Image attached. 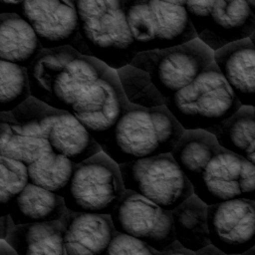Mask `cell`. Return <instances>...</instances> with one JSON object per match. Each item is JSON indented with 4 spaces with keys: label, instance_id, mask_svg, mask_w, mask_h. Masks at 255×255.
Returning a JSON list of instances; mask_svg holds the SVG:
<instances>
[{
    "label": "cell",
    "instance_id": "cell-15",
    "mask_svg": "<svg viewBox=\"0 0 255 255\" xmlns=\"http://www.w3.org/2000/svg\"><path fill=\"white\" fill-rule=\"evenodd\" d=\"M213 62L242 106H255V47L241 40L213 52Z\"/></svg>",
    "mask_w": 255,
    "mask_h": 255
},
{
    "label": "cell",
    "instance_id": "cell-28",
    "mask_svg": "<svg viewBox=\"0 0 255 255\" xmlns=\"http://www.w3.org/2000/svg\"><path fill=\"white\" fill-rule=\"evenodd\" d=\"M47 139L30 137L12 131L5 127L0 131V156L28 166L50 151Z\"/></svg>",
    "mask_w": 255,
    "mask_h": 255
},
{
    "label": "cell",
    "instance_id": "cell-16",
    "mask_svg": "<svg viewBox=\"0 0 255 255\" xmlns=\"http://www.w3.org/2000/svg\"><path fill=\"white\" fill-rule=\"evenodd\" d=\"M241 160L242 157L221 148L191 183L193 194L207 206L240 198Z\"/></svg>",
    "mask_w": 255,
    "mask_h": 255
},
{
    "label": "cell",
    "instance_id": "cell-29",
    "mask_svg": "<svg viewBox=\"0 0 255 255\" xmlns=\"http://www.w3.org/2000/svg\"><path fill=\"white\" fill-rule=\"evenodd\" d=\"M28 184L26 166L0 156V205L7 207Z\"/></svg>",
    "mask_w": 255,
    "mask_h": 255
},
{
    "label": "cell",
    "instance_id": "cell-34",
    "mask_svg": "<svg viewBox=\"0 0 255 255\" xmlns=\"http://www.w3.org/2000/svg\"><path fill=\"white\" fill-rule=\"evenodd\" d=\"M156 255H196V254L183 248H177V249L168 250L165 252H156Z\"/></svg>",
    "mask_w": 255,
    "mask_h": 255
},
{
    "label": "cell",
    "instance_id": "cell-14",
    "mask_svg": "<svg viewBox=\"0 0 255 255\" xmlns=\"http://www.w3.org/2000/svg\"><path fill=\"white\" fill-rule=\"evenodd\" d=\"M60 223L67 255H106L117 233L110 215L68 210Z\"/></svg>",
    "mask_w": 255,
    "mask_h": 255
},
{
    "label": "cell",
    "instance_id": "cell-30",
    "mask_svg": "<svg viewBox=\"0 0 255 255\" xmlns=\"http://www.w3.org/2000/svg\"><path fill=\"white\" fill-rule=\"evenodd\" d=\"M106 255H156V251L133 237L117 232Z\"/></svg>",
    "mask_w": 255,
    "mask_h": 255
},
{
    "label": "cell",
    "instance_id": "cell-43",
    "mask_svg": "<svg viewBox=\"0 0 255 255\" xmlns=\"http://www.w3.org/2000/svg\"><path fill=\"white\" fill-rule=\"evenodd\" d=\"M254 108H255V106H254Z\"/></svg>",
    "mask_w": 255,
    "mask_h": 255
},
{
    "label": "cell",
    "instance_id": "cell-2",
    "mask_svg": "<svg viewBox=\"0 0 255 255\" xmlns=\"http://www.w3.org/2000/svg\"><path fill=\"white\" fill-rule=\"evenodd\" d=\"M109 69L70 46L43 50L27 68L31 97L71 113L78 98Z\"/></svg>",
    "mask_w": 255,
    "mask_h": 255
},
{
    "label": "cell",
    "instance_id": "cell-3",
    "mask_svg": "<svg viewBox=\"0 0 255 255\" xmlns=\"http://www.w3.org/2000/svg\"><path fill=\"white\" fill-rule=\"evenodd\" d=\"M78 36L71 46L112 70L130 65L138 54L125 14L124 0H75Z\"/></svg>",
    "mask_w": 255,
    "mask_h": 255
},
{
    "label": "cell",
    "instance_id": "cell-5",
    "mask_svg": "<svg viewBox=\"0 0 255 255\" xmlns=\"http://www.w3.org/2000/svg\"><path fill=\"white\" fill-rule=\"evenodd\" d=\"M124 8L138 53L163 50L197 39L183 1L124 0Z\"/></svg>",
    "mask_w": 255,
    "mask_h": 255
},
{
    "label": "cell",
    "instance_id": "cell-21",
    "mask_svg": "<svg viewBox=\"0 0 255 255\" xmlns=\"http://www.w3.org/2000/svg\"><path fill=\"white\" fill-rule=\"evenodd\" d=\"M175 241L190 252L197 253L210 245L207 205L194 194L171 211Z\"/></svg>",
    "mask_w": 255,
    "mask_h": 255
},
{
    "label": "cell",
    "instance_id": "cell-19",
    "mask_svg": "<svg viewBox=\"0 0 255 255\" xmlns=\"http://www.w3.org/2000/svg\"><path fill=\"white\" fill-rule=\"evenodd\" d=\"M43 51L39 40L26 20L19 15H0V61L25 69Z\"/></svg>",
    "mask_w": 255,
    "mask_h": 255
},
{
    "label": "cell",
    "instance_id": "cell-35",
    "mask_svg": "<svg viewBox=\"0 0 255 255\" xmlns=\"http://www.w3.org/2000/svg\"><path fill=\"white\" fill-rule=\"evenodd\" d=\"M0 255H17V254L5 240H0Z\"/></svg>",
    "mask_w": 255,
    "mask_h": 255
},
{
    "label": "cell",
    "instance_id": "cell-6",
    "mask_svg": "<svg viewBox=\"0 0 255 255\" xmlns=\"http://www.w3.org/2000/svg\"><path fill=\"white\" fill-rule=\"evenodd\" d=\"M125 191L119 164L101 151L75 165L62 197L69 211L111 215Z\"/></svg>",
    "mask_w": 255,
    "mask_h": 255
},
{
    "label": "cell",
    "instance_id": "cell-27",
    "mask_svg": "<svg viewBox=\"0 0 255 255\" xmlns=\"http://www.w3.org/2000/svg\"><path fill=\"white\" fill-rule=\"evenodd\" d=\"M31 97L27 69L0 61V113H10Z\"/></svg>",
    "mask_w": 255,
    "mask_h": 255
},
{
    "label": "cell",
    "instance_id": "cell-1",
    "mask_svg": "<svg viewBox=\"0 0 255 255\" xmlns=\"http://www.w3.org/2000/svg\"><path fill=\"white\" fill-rule=\"evenodd\" d=\"M183 132L165 106L145 109L129 105L97 142L111 159L123 164L170 153Z\"/></svg>",
    "mask_w": 255,
    "mask_h": 255
},
{
    "label": "cell",
    "instance_id": "cell-31",
    "mask_svg": "<svg viewBox=\"0 0 255 255\" xmlns=\"http://www.w3.org/2000/svg\"><path fill=\"white\" fill-rule=\"evenodd\" d=\"M238 184L241 197L253 200L255 197V165L246 158L241 160Z\"/></svg>",
    "mask_w": 255,
    "mask_h": 255
},
{
    "label": "cell",
    "instance_id": "cell-26",
    "mask_svg": "<svg viewBox=\"0 0 255 255\" xmlns=\"http://www.w3.org/2000/svg\"><path fill=\"white\" fill-rule=\"evenodd\" d=\"M124 95L129 105L152 109L165 105V98L142 70L128 65L116 71Z\"/></svg>",
    "mask_w": 255,
    "mask_h": 255
},
{
    "label": "cell",
    "instance_id": "cell-12",
    "mask_svg": "<svg viewBox=\"0 0 255 255\" xmlns=\"http://www.w3.org/2000/svg\"><path fill=\"white\" fill-rule=\"evenodd\" d=\"M128 107L116 71L109 69L78 98L71 114L97 141L114 128Z\"/></svg>",
    "mask_w": 255,
    "mask_h": 255
},
{
    "label": "cell",
    "instance_id": "cell-23",
    "mask_svg": "<svg viewBox=\"0 0 255 255\" xmlns=\"http://www.w3.org/2000/svg\"><path fill=\"white\" fill-rule=\"evenodd\" d=\"M214 136L221 148L247 158L255 151L254 108L242 106L220 126Z\"/></svg>",
    "mask_w": 255,
    "mask_h": 255
},
{
    "label": "cell",
    "instance_id": "cell-37",
    "mask_svg": "<svg viewBox=\"0 0 255 255\" xmlns=\"http://www.w3.org/2000/svg\"><path fill=\"white\" fill-rule=\"evenodd\" d=\"M246 2L248 4V6H249L250 11L252 12V14L255 17V0H249V1H246Z\"/></svg>",
    "mask_w": 255,
    "mask_h": 255
},
{
    "label": "cell",
    "instance_id": "cell-24",
    "mask_svg": "<svg viewBox=\"0 0 255 255\" xmlns=\"http://www.w3.org/2000/svg\"><path fill=\"white\" fill-rule=\"evenodd\" d=\"M75 165L68 158L50 150L26 166L28 183L62 196Z\"/></svg>",
    "mask_w": 255,
    "mask_h": 255
},
{
    "label": "cell",
    "instance_id": "cell-17",
    "mask_svg": "<svg viewBox=\"0 0 255 255\" xmlns=\"http://www.w3.org/2000/svg\"><path fill=\"white\" fill-rule=\"evenodd\" d=\"M51 151L79 164L102 151L101 146L71 113L60 111L48 134Z\"/></svg>",
    "mask_w": 255,
    "mask_h": 255
},
{
    "label": "cell",
    "instance_id": "cell-42",
    "mask_svg": "<svg viewBox=\"0 0 255 255\" xmlns=\"http://www.w3.org/2000/svg\"><path fill=\"white\" fill-rule=\"evenodd\" d=\"M254 115H255V108H254Z\"/></svg>",
    "mask_w": 255,
    "mask_h": 255
},
{
    "label": "cell",
    "instance_id": "cell-8",
    "mask_svg": "<svg viewBox=\"0 0 255 255\" xmlns=\"http://www.w3.org/2000/svg\"><path fill=\"white\" fill-rule=\"evenodd\" d=\"M124 187L172 211L193 195V188L170 153L119 164Z\"/></svg>",
    "mask_w": 255,
    "mask_h": 255
},
{
    "label": "cell",
    "instance_id": "cell-9",
    "mask_svg": "<svg viewBox=\"0 0 255 255\" xmlns=\"http://www.w3.org/2000/svg\"><path fill=\"white\" fill-rule=\"evenodd\" d=\"M183 6L197 39L213 52L255 32V17L244 0L183 1Z\"/></svg>",
    "mask_w": 255,
    "mask_h": 255
},
{
    "label": "cell",
    "instance_id": "cell-10",
    "mask_svg": "<svg viewBox=\"0 0 255 255\" xmlns=\"http://www.w3.org/2000/svg\"><path fill=\"white\" fill-rule=\"evenodd\" d=\"M116 232L133 237L156 252L182 248L174 237L171 211L126 190L111 213Z\"/></svg>",
    "mask_w": 255,
    "mask_h": 255
},
{
    "label": "cell",
    "instance_id": "cell-11",
    "mask_svg": "<svg viewBox=\"0 0 255 255\" xmlns=\"http://www.w3.org/2000/svg\"><path fill=\"white\" fill-rule=\"evenodd\" d=\"M210 245L224 255H242L255 246V202L235 198L207 206Z\"/></svg>",
    "mask_w": 255,
    "mask_h": 255
},
{
    "label": "cell",
    "instance_id": "cell-33",
    "mask_svg": "<svg viewBox=\"0 0 255 255\" xmlns=\"http://www.w3.org/2000/svg\"><path fill=\"white\" fill-rule=\"evenodd\" d=\"M20 5V0H0V15H18Z\"/></svg>",
    "mask_w": 255,
    "mask_h": 255
},
{
    "label": "cell",
    "instance_id": "cell-13",
    "mask_svg": "<svg viewBox=\"0 0 255 255\" xmlns=\"http://www.w3.org/2000/svg\"><path fill=\"white\" fill-rule=\"evenodd\" d=\"M18 15L32 27L43 50L71 47L78 36V15L71 0L21 1Z\"/></svg>",
    "mask_w": 255,
    "mask_h": 255
},
{
    "label": "cell",
    "instance_id": "cell-32",
    "mask_svg": "<svg viewBox=\"0 0 255 255\" xmlns=\"http://www.w3.org/2000/svg\"><path fill=\"white\" fill-rule=\"evenodd\" d=\"M13 227L8 208L0 205V240H5Z\"/></svg>",
    "mask_w": 255,
    "mask_h": 255
},
{
    "label": "cell",
    "instance_id": "cell-22",
    "mask_svg": "<svg viewBox=\"0 0 255 255\" xmlns=\"http://www.w3.org/2000/svg\"><path fill=\"white\" fill-rule=\"evenodd\" d=\"M220 149L213 134L205 130L193 129L184 130L170 154L192 183Z\"/></svg>",
    "mask_w": 255,
    "mask_h": 255
},
{
    "label": "cell",
    "instance_id": "cell-25",
    "mask_svg": "<svg viewBox=\"0 0 255 255\" xmlns=\"http://www.w3.org/2000/svg\"><path fill=\"white\" fill-rule=\"evenodd\" d=\"M59 113L60 111L30 97L10 112L11 121L7 128L25 136L47 139Z\"/></svg>",
    "mask_w": 255,
    "mask_h": 255
},
{
    "label": "cell",
    "instance_id": "cell-39",
    "mask_svg": "<svg viewBox=\"0 0 255 255\" xmlns=\"http://www.w3.org/2000/svg\"><path fill=\"white\" fill-rule=\"evenodd\" d=\"M242 255H255V246L252 247L251 249H249L248 251H246L245 253H243Z\"/></svg>",
    "mask_w": 255,
    "mask_h": 255
},
{
    "label": "cell",
    "instance_id": "cell-7",
    "mask_svg": "<svg viewBox=\"0 0 255 255\" xmlns=\"http://www.w3.org/2000/svg\"><path fill=\"white\" fill-rule=\"evenodd\" d=\"M212 63L213 51L195 39L163 50L138 53L130 65L147 73L167 99L187 87Z\"/></svg>",
    "mask_w": 255,
    "mask_h": 255
},
{
    "label": "cell",
    "instance_id": "cell-18",
    "mask_svg": "<svg viewBox=\"0 0 255 255\" xmlns=\"http://www.w3.org/2000/svg\"><path fill=\"white\" fill-rule=\"evenodd\" d=\"M67 211L62 196L30 183L8 205L14 226L61 221Z\"/></svg>",
    "mask_w": 255,
    "mask_h": 255
},
{
    "label": "cell",
    "instance_id": "cell-4",
    "mask_svg": "<svg viewBox=\"0 0 255 255\" xmlns=\"http://www.w3.org/2000/svg\"><path fill=\"white\" fill-rule=\"evenodd\" d=\"M166 109L184 130L215 134L241 107L214 62L187 87L165 99Z\"/></svg>",
    "mask_w": 255,
    "mask_h": 255
},
{
    "label": "cell",
    "instance_id": "cell-40",
    "mask_svg": "<svg viewBox=\"0 0 255 255\" xmlns=\"http://www.w3.org/2000/svg\"><path fill=\"white\" fill-rule=\"evenodd\" d=\"M249 39H250V41L252 42V44L254 45V47H255V32L252 34V36H251Z\"/></svg>",
    "mask_w": 255,
    "mask_h": 255
},
{
    "label": "cell",
    "instance_id": "cell-38",
    "mask_svg": "<svg viewBox=\"0 0 255 255\" xmlns=\"http://www.w3.org/2000/svg\"><path fill=\"white\" fill-rule=\"evenodd\" d=\"M247 160H249L251 163H253L254 165H255V151L253 152V153H251L247 158H246Z\"/></svg>",
    "mask_w": 255,
    "mask_h": 255
},
{
    "label": "cell",
    "instance_id": "cell-36",
    "mask_svg": "<svg viewBox=\"0 0 255 255\" xmlns=\"http://www.w3.org/2000/svg\"><path fill=\"white\" fill-rule=\"evenodd\" d=\"M11 121L10 113H0V131L8 126Z\"/></svg>",
    "mask_w": 255,
    "mask_h": 255
},
{
    "label": "cell",
    "instance_id": "cell-41",
    "mask_svg": "<svg viewBox=\"0 0 255 255\" xmlns=\"http://www.w3.org/2000/svg\"><path fill=\"white\" fill-rule=\"evenodd\" d=\"M252 201H254V202H255V197H254V199H253V200H252Z\"/></svg>",
    "mask_w": 255,
    "mask_h": 255
},
{
    "label": "cell",
    "instance_id": "cell-20",
    "mask_svg": "<svg viewBox=\"0 0 255 255\" xmlns=\"http://www.w3.org/2000/svg\"><path fill=\"white\" fill-rule=\"evenodd\" d=\"M5 241L17 255H67L60 221L14 226Z\"/></svg>",
    "mask_w": 255,
    "mask_h": 255
}]
</instances>
